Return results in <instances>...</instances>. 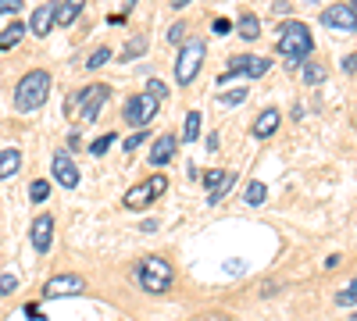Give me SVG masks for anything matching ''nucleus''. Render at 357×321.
Instances as JSON below:
<instances>
[{
	"label": "nucleus",
	"mask_w": 357,
	"mask_h": 321,
	"mask_svg": "<svg viewBox=\"0 0 357 321\" xmlns=\"http://www.w3.org/2000/svg\"><path fill=\"white\" fill-rule=\"evenodd\" d=\"M211 29H215V33H218V36H225V33H229V29H232V22H225V18H215V25H211Z\"/></svg>",
	"instance_id": "nucleus-35"
},
{
	"label": "nucleus",
	"mask_w": 357,
	"mask_h": 321,
	"mask_svg": "<svg viewBox=\"0 0 357 321\" xmlns=\"http://www.w3.org/2000/svg\"><path fill=\"white\" fill-rule=\"evenodd\" d=\"M57 22V4H43L33 11V22H29V29H33V36H47L50 29Z\"/></svg>",
	"instance_id": "nucleus-15"
},
{
	"label": "nucleus",
	"mask_w": 357,
	"mask_h": 321,
	"mask_svg": "<svg viewBox=\"0 0 357 321\" xmlns=\"http://www.w3.org/2000/svg\"><path fill=\"white\" fill-rule=\"evenodd\" d=\"M146 50V40L143 36H132L129 43H126V50H122V61H132V57H139Z\"/></svg>",
	"instance_id": "nucleus-22"
},
{
	"label": "nucleus",
	"mask_w": 357,
	"mask_h": 321,
	"mask_svg": "<svg viewBox=\"0 0 357 321\" xmlns=\"http://www.w3.org/2000/svg\"><path fill=\"white\" fill-rule=\"evenodd\" d=\"M50 171H54V179H57V186H61V189H75L79 186V168H75V161L68 154H54Z\"/></svg>",
	"instance_id": "nucleus-12"
},
{
	"label": "nucleus",
	"mask_w": 357,
	"mask_h": 321,
	"mask_svg": "<svg viewBox=\"0 0 357 321\" xmlns=\"http://www.w3.org/2000/svg\"><path fill=\"white\" fill-rule=\"evenodd\" d=\"M264 196H268V193H264L261 182H250V186H247V203H254V208H257V203H264Z\"/></svg>",
	"instance_id": "nucleus-27"
},
{
	"label": "nucleus",
	"mask_w": 357,
	"mask_h": 321,
	"mask_svg": "<svg viewBox=\"0 0 357 321\" xmlns=\"http://www.w3.org/2000/svg\"><path fill=\"white\" fill-rule=\"evenodd\" d=\"M18 164H22V154L15 147L4 150V154H0V179H11V175L18 171Z\"/></svg>",
	"instance_id": "nucleus-19"
},
{
	"label": "nucleus",
	"mask_w": 357,
	"mask_h": 321,
	"mask_svg": "<svg viewBox=\"0 0 357 321\" xmlns=\"http://www.w3.org/2000/svg\"><path fill=\"white\" fill-rule=\"evenodd\" d=\"M311 29L304 22H286L282 33H279V54L286 57V65H296L304 61V57L311 54Z\"/></svg>",
	"instance_id": "nucleus-3"
},
{
	"label": "nucleus",
	"mask_w": 357,
	"mask_h": 321,
	"mask_svg": "<svg viewBox=\"0 0 357 321\" xmlns=\"http://www.w3.org/2000/svg\"><path fill=\"white\" fill-rule=\"evenodd\" d=\"M204 54H207L204 40H186V43H183V50H178V61H175V82H178V86H190V82L197 79V72H200V65H204Z\"/></svg>",
	"instance_id": "nucleus-4"
},
{
	"label": "nucleus",
	"mask_w": 357,
	"mask_h": 321,
	"mask_svg": "<svg viewBox=\"0 0 357 321\" xmlns=\"http://www.w3.org/2000/svg\"><path fill=\"white\" fill-rule=\"evenodd\" d=\"M321 79H325V72H321L318 65H307V68H304V82H307V86H318Z\"/></svg>",
	"instance_id": "nucleus-30"
},
{
	"label": "nucleus",
	"mask_w": 357,
	"mask_h": 321,
	"mask_svg": "<svg viewBox=\"0 0 357 321\" xmlns=\"http://www.w3.org/2000/svg\"><path fill=\"white\" fill-rule=\"evenodd\" d=\"M336 304H340V307H354V304H357V279H354V282L343 289V293L336 297Z\"/></svg>",
	"instance_id": "nucleus-26"
},
{
	"label": "nucleus",
	"mask_w": 357,
	"mask_h": 321,
	"mask_svg": "<svg viewBox=\"0 0 357 321\" xmlns=\"http://www.w3.org/2000/svg\"><path fill=\"white\" fill-rule=\"evenodd\" d=\"M47 196H50V182H43V179H40V182H33V186H29V200L43 203Z\"/></svg>",
	"instance_id": "nucleus-25"
},
{
	"label": "nucleus",
	"mask_w": 357,
	"mask_h": 321,
	"mask_svg": "<svg viewBox=\"0 0 357 321\" xmlns=\"http://www.w3.org/2000/svg\"><path fill=\"white\" fill-rule=\"evenodd\" d=\"M86 289V279L82 275H54L47 285H43V297H75V293H82Z\"/></svg>",
	"instance_id": "nucleus-10"
},
{
	"label": "nucleus",
	"mask_w": 357,
	"mask_h": 321,
	"mask_svg": "<svg viewBox=\"0 0 357 321\" xmlns=\"http://www.w3.org/2000/svg\"><path fill=\"white\" fill-rule=\"evenodd\" d=\"M279 122H282V114H279L275 107L261 111V114H257V122H254V136H257V139H268V136L279 129Z\"/></svg>",
	"instance_id": "nucleus-16"
},
{
	"label": "nucleus",
	"mask_w": 357,
	"mask_h": 321,
	"mask_svg": "<svg viewBox=\"0 0 357 321\" xmlns=\"http://www.w3.org/2000/svg\"><path fill=\"white\" fill-rule=\"evenodd\" d=\"M82 8H86V0H65L61 8H57V25H75V18L82 15Z\"/></svg>",
	"instance_id": "nucleus-17"
},
{
	"label": "nucleus",
	"mask_w": 357,
	"mask_h": 321,
	"mask_svg": "<svg viewBox=\"0 0 357 321\" xmlns=\"http://www.w3.org/2000/svg\"><path fill=\"white\" fill-rule=\"evenodd\" d=\"M165 189H168V179H165V175H154V179H146L143 186H132V189L126 193V208H129V211H139V208H146L151 200H158Z\"/></svg>",
	"instance_id": "nucleus-7"
},
{
	"label": "nucleus",
	"mask_w": 357,
	"mask_h": 321,
	"mask_svg": "<svg viewBox=\"0 0 357 321\" xmlns=\"http://www.w3.org/2000/svg\"><path fill=\"white\" fill-rule=\"evenodd\" d=\"M15 289H18V279H15V275H0V293H4V297H11Z\"/></svg>",
	"instance_id": "nucleus-31"
},
{
	"label": "nucleus",
	"mask_w": 357,
	"mask_h": 321,
	"mask_svg": "<svg viewBox=\"0 0 357 321\" xmlns=\"http://www.w3.org/2000/svg\"><path fill=\"white\" fill-rule=\"evenodd\" d=\"M268 68H272V61H268V57H254V54H236V57H229V68H225V75H229V79H236V75H247V79H261V75H268Z\"/></svg>",
	"instance_id": "nucleus-8"
},
{
	"label": "nucleus",
	"mask_w": 357,
	"mask_h": 321,
	"mask_svg": "<svg viewBox=\"0 0 357 321\" xmlns=\"http://www.w3.org/2000/svg\"><path fill=\"white\" fill-rule=\"evenodd\" d=\"M175 150H178V136L161 132V136L154 139V147H151V164H154V168H165V164L175 157Z\"/></svg>",
	"instance_id": "nucleus-14"
},
{
	"label": "nucleus",
	"mask_w": 357,
	"mask_h": 321,
	"mask_svg": "<svg viewBox=\"0 0 357 321\" xmlns=\"http://www.w3.org/2000/svg\"><path fill=\"white\" fill-rule=\"evenodd\" d=\"M183 33H186V29H183V22H178V25H172V29H168V43H178V40H183Z\"/></svg>",
	"instance_id": "nucleus-34"
},
{
	"label": "nucleus",
	"mask_w": 357,
	"mask_h": 321,
	"mask_svg": "<svg viewBox=\"0 0 357 321\" xmlns=\"http://www.w3.org/2000/svg\"><path fill=\"white\" fill-rule=\"evenodd\" d=\"M243 100H247V90H232V93H225V97H222V104H225V107H240Z\"/></svg>",
	"instance_id": "nucleus-29"
},
{
	"label": "nucleus",
	"mask_w": 357,
	"mask_h": 321,
	"mask_svg": "<svg viewBox=\"0 0 357 321\" xmlns=\"http://www.w3.org/2000/svg\"><path fill=\"white\" fill-rule=\"evenodd\" d=\"M146 93H151L154 100H165V97H168V86H165L161 79H151V82H146Z\"/></svg>",
	"instance_id": "nucleus-28"
},
{
	"label": "nucleus",
	"mask_w": 357,
	"mask_h": 321,
	"mask_svg": "<svg viewBox=\"0 0 357 321\" xmlns=\"http://www.w3.org/2000/svg\"><path fill=\"white\" fill-rule=\"evenodd\" d=\"M107 97H111V90H107L104 82L86 86V90L75 97V100H79V118H82V122H97V114H100V107H104Z\"/></svg>",
	"instance_id": "nucleus-6"
},
{
	"label": "nucleus",
	"mask_w": 357,
	"mask_h": 321,
	"mask_svg": "<svg viewBox=\"0 0 357 321\" xmlns=\"http://www.w3.org/2000/svg\"><path fill=\"white\" fill-rule=\"evenodd\" d=\"M25 36V22H11L4 33H0V50H15Z\"/></svg>",
	"instance_id": "nucleus-18"
},
{
	"label": "nucleus",
	"mask_w": 357,
	"mask_h": 321,
	"mask_svg": "<svg viewBox=\"0 0 357 321\" xmlns=\"http://www.w3.org/2000/svg\"><path fill=\"white\" fill-rule=\"evenodd\" d=\"M29 240H33V250L36 253H47L50 243H54V214H36L33 218V228H29Z\"/></svg>",
	"instance_id": "nucleus-11"
},
{
	"label": "nucleus",
	"mask_w": 357,
	"mask_h": 321,
	"mask_svg": "<svg viewBox=\"0 0 357 321\" xmlns=\"http://www.w3.org/2000/svg\"><path fill=\"white\" fill-rule=\"evenodd\" d=\"M22 8V0H0V15H15Z\"/></svg>",
	"instance_id": "nucleus-32"
},
{
	"label": "nucleus",
	"mask_w": 357,
	"mask_h": 321,
	"mask_svg": "<svg viewBox=\"0 0 357 321\" xmlns=\"http://www.w3.org/2000/svg\"><path fill=\"white\" fill-rule=\"evenodd\" d=\"M204 321H229V318H225V314H207Z\"/></svg>",
	"instance_id": "nucleus-38"
},
{
	"label": "nucleus",
	"mask_w": 357,
	"mask_h": 321,
	"mask_svg": "<svg viewBox=\"0 0 357 321\" xmlns=\"http://www.w3.org/2000/svg\"><path fill=\"white\" fill-rule=\"evenodd\" d=\"M321 25L333 29V33H357V15L350 4H333L321 11Z\"/></svg>",
	"instance_id": "nucleus-9"
},
{
	"label": "nucleus",
	"mask_w": 357,
	"mask_h": 321,
	"mask_svg": "<svg viewBox=\"0 0 357 321\" xmlns=\"http://www.w3.org/2000/svg\"><path fill=\"white\" fill-rule=\"evenodd\" d=\"M236 186V171H225V168H211L204 175V189H207V196L211 200H222L229 189Z\"/></svg>",
	"instance_id": "nucleus-13"
},
{
	"label": "nucleus",
	"mask_w": 357,
	"mask_h": 321,
	"mask_svg": "<svg viewBox=\"0 0 357 321\" xmlns=\"http://www.w3.org/2000/svg\"><path fill=\"white\" fill-rule=\"evenodd\" d=\"M343 72H347V75H350V72H357V54H350L347 61H343Z\"/></svg>",
	"instance_id": "nucleus-36"
},
{
	"label": "nucleus",
	"mask_w": 357,
	"mask_h": 321,
	"mask_svg": "<svg viewBox=\"0 0 357 321\" xmlns=\"http://www.w3.org/2000/svg\"><path fill=\"white\" fill-rule=\"evenodd\" d=\"M158 104H161V100H154L151 93H136V97H129V100H126L122 114H126V122H129V125L143 129V125L158 114Z\"/></svg>",
	"instance_id": "nucleus-5"
},
{
	"label": "nucleus",
	"mask_w": 357,
	"mask_h": 321,
	"mask_svg": "<svg viewBox=\"0 0 357 321\" xmlns=\"http://www.w3.org/2000/svg\"><path fill=\"white\" fill-rule=\"evenodd\" d=\"M47 97H50V72H43V68L22 75V82L15 86V107L25 111V114L40 111L47 104Z\"/></svg>",
	"instance_id": "nucleus-1"
},
{
	"label": "nucleus",
	"mask_w": 357,
	"mask_h": 321,
	"mask_svg": "<svg viewBox=\"0 0 357 321\" xmlns=\"http://www.w3.org/2000/svg\"><path fill=\"white\" fill-rule=\"evenodd\" d=\"M197 136H200V111H190V114H186V122H183V139L193 143Z\"/></svg>",
	"instance_id": "nucleus-20"
},
{
	"label": "nucleus",
	"mask_w": 357,
	"mask_h": 321,
	"mask_svg": "<svg viewBox=\"0 0 357 321\" xmlns=\"http://www.w3.org/2000/svg\"><path fill=\"white\" fill-rule=\"evenodd\" d=\"M107 57H111V47H97L93 54L86 57V68H89V72H97V68H100V65L107 61Z\"/></svg>",
	"instance_id": "nucleus-23"
},
{
	"label": "nucleus",
	"mask_w": 357,
	"mask_h": 321,
	"mask_svg": "<svg viewBox=\"0 0 357 321\" xmlns=\"http://www.w3.org/2000/svg\"><path fill=\"white\" fill-rule=\"evenodd\" d=\"M257 33H261V22H257L254 15H243V18H240V36H243V40H257Z\"/></svg>",
	"instance_id": "nucleus-21"
},
{
	"label": "nucleus",
	"mask_w": 357,
	"mask_h": 321,
	"mask_svg": "<svg viewBox=\"0 0 357 321\" xmlns=\"http://www.w3.org/2000/svg\"><path fill=\"white\" fill-rule=\"evenodd\" d=\"M111 143H114V132H107V136L93 139V143H89V154H93V157H104V154L111 150Z\"/></svg>",
	"instance_id": "nucleus-24"
},
{
	"label": "nucleus",
	"mask_w": 357,
	"mask_h": 321,
	"mask_svg": "<svg viewBox=\"0 0 357 321\" xmlns=\"http://www.w3.org/2000/svg\"><path fill=\"white\" fill-rule=\"evenodd\" d=\"M143 139H146V132H136V136H129V139H126V150L132 154L136 147H143Z\"/></svg>",
	"instance_id": "nucleus-33"
},
{
	"label": "nucleus",
	"mask_w": 357,
	"mask_h": 321,
	"mask_svg": "<svg viewBox=\"0 0 357 321\" xmlns=\"http://www.w3.org/2000/svg\"><path fill=\"white\" fill-rule=\"evenodd\" d=\"M350 8H354V15H357V0H354V4H350Z\"/></svg>",
	"instance_id": "nucleus-39"
},
{
	"label": "nucleus",
	"mask_w": 357,
	"mask_h": 321,
	"mask_svg": "<svg viewBox=\"0 0 357 321\" xmlns=\"http://www.w3.org/2000/svg\"><path fill=\"white\" fill-rule=\"evenodd\" d=\"M186 4H190V0H172V8H175V11H183Z\"/></svg>",
	"instance_id": "nucleus-37"
},
{
	"label": "nucleus",
	"mask_w": 357,
	"mask_h": 321,
	"mask_svg": "<svg viewBox=\"0 0 357 321\" xmlns=\"http://www.w3.org/2000/svg\"><path fill=\"white\" fill-rule=\"evenodd\" d=\"M172 265L165 257H143L139 265H136V282L143 285V293H154V297H161V293H168L172 289Z\"/></svg>",
	"instance_id": "nucleus-2"
}]
</instances>
